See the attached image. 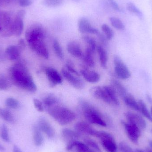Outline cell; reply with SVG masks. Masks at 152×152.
<instances>
[{"instance_id":"cell-1","label":"cell","mask_w":152,"mask_h":152,"mask_svg":"<svg viewBox=\"0 0 152 152\" xmlns=\"http://www.w3.org/2000/svg\"><path fill=\"white\" fill-rule=\"evenodd\" d=\"M12 83L18 87L34 93L37 89L36 85L25 64L22 62L15 63L9 71Z\"/></svg>"},{"instance_id":"cell-2","label":"cell","mask_w":152,"mask_h":152,"mask_svg":"<svg viewBox=\"0 0 152 152\" xmlns=\"http://www.w3.org/2000/svg\"><path fill=\"white\" fill-rule=\"evenodd\" d=\"M45 35L44 28L41 24H33L27 28L26 39L32 50L37 53L46 45L44 41Z\"/></svg>"},{"instance_id":"cell-3","label":"cell","mask_w":152,"mask_h":152,"mask_svg":"<svg viewBox=\"0 0 152 152\" xmlns=\"http://www.w3.org/2000/svg\"><path fill=\"white\" fill-rule=\"evenodd\" d=\"M79 104L84 117L89 123L101 126H107V123L102 114L91 104L84 99H80Z\"/></svg>"},{"instance_id":"cell-4","label":"cell","mask_w":152,"mask_h":152,"mask_svg":"<svg viewBox=\"0 0 152 152\" xmlns=\"http://www.w3.org/2000/svg\"><path fill=\"white\" fill-rule=\"evenodd\" d=\"M46 110L49 115L61 126L68 125L76 118L74 112L58 104L47 108Z\"/></svg>"},{"instance_id":"cell-5","label":"cell","mask_w":152,"mask_h":152,"mask_svg":"<svg viewBox=\"0 0 152 152\" xmlns=\"http://www.w3.org/2000/svg\"><path fill=\"white\" fill-rule=\"evenodd\" d=\"M95 137L100 139L102 146L106 152H118V145L111 134L106 131L97 130Z\"/></svg>"},{"instance_id":"cell-6","label":"cell","mask_w":152,"mask_h":152,"mask_svg":"<svg viewBox=\"0 0 152 152\" xmlns=\"http://www.w3.org/2000/svg\"><path fill=\"white\" fill-rule=\"evenodd\" d=\"M114 72L116 75L122 80H127L131 77V73L128 67L118 55L113 59Z\"/></svg>"},{"instance_id":"cell-7","label":"cell","mask_w":152,"mask_h":152,"mask_svg":"<svg viewBox=\"0 0 152 152\" xmlns=\"http://www.w3.org/2000/svg\"><path fill=\"white\" fill-rule=\"evenodd\" d=\"M129 139L134 144H138L142 130L135 125L125 121H121Z\"/></svg>"},{"instance_id":"cell-8","label":"cell","mask_w":152,"mask_h":152,"mask_svg":"<svg viewBox=\"0 0 152 152\" xmlns=\"http://www.w3.org/2000/svg\"><path fill=\"white\" fill-rule=\"evenodd\" d=\"M125 116L127 122L139 128L141 130H144L147 127V123L141 115L132 112H127Z\"/></svg>"},{"instance_id":"cell-9","label":"cell","mask_w":152,"mask_h":152,"mask_svg":"<svg viewBox=\"0 0 152 152\" xmlns=\"http://www.w3.org/2000/svg\"><path fill=\"white\" fill-rule=\"evenodd\" d=\"M13 20L11 16L8 12H2L0 15L1 28L3 33L5 35H12V26Z\"/></svg>"},{"instance_id":"cell-10","label":"cell","mask_w":152,"mask_h":152,"mask_svg":"<svg viewBox=\"0 0 152 152\" xmlns=\"http://www.w3.org/2000/svg\"><path fill=\"white\" fill-rule=\"evenodd\" d=\"M25 12L24 10H20L18 12L13 20L12 26V35L19 36L22 34L24 29L23 19L25 17Z\"/></svg>"},{"instance_id":"cell-11","label":"cell","mask_w":152,"mask_h":152,"mask_svg":"<svg viewBox=\"0 0 152 152\" xmlns=\"http://www.w3.org/2000/svg\"><path fill=\"white\" fill-rule=\"evenodd\" d=\"M61 73L63 77L66 80L75 88L77 89H82L85 86V83L80 78L75 75L68 71L66 68H63Z\"/></svg>"},{"instance_id":"cell-12","label":"cell","mask_w":152,"mask_h":152,"mask_svg":"<svg viewBox=\"0 0 152 152\" xmlns=\"http://www.w3.org/2000/svg\"><path fill=\"white\" fill-rule=\"evenodd\" d=\"M45 71L51 87H54L62 83V77L56 69L52 67H47Z\"/></svg>"},{"instance_id":"cell-13","label":"cell","mask_w":152,"mask_h":152,"mask_svg":"<svg viewBox=\"0 0 152 152\" xmlns=\"http://www.w3.org/2000/svg\"><path fill=\"white\" fill-rule=\"evenodd\" d=\"M37 125L41 131L45 134L47 137L50 138L54 137L55 130L50 123L45 118H40L38 120Z\"/></svg>"},{"instance_id":"cell-14","label":"cell","mask_w":152,"mask_h":152,"mask_svg":"<svg viewBox=\"0 0 152 152\" xmlns=\"http://www.w3.org/2000/svg\"><path fill=\"white\" fill-rule=\"evenodd\" d=\"M78 30L82 34H97L99 30L91 26L89 20L85 18L80 19L78 22Z\"/></svg>"},{"instance_id":"cell-15","label":"cell","mask_w":152,"mask_h":152,"mask_svg":"<svg viewBox=\"0 0 152 152\" xmlns=\"http://www.w3.org/2000/svg\"><path fill=\"white\" fill-rule=\"evenodd\" d=\"M75 129L79 134L95 137L97 130L93 128L88 123L85 121H79L75 124Z\"/></svg>"},{"instance_id":"cell-16","label":"cell","mask_w":152,"mask_h":152,"mask_svg":"<svg viewBox=\"0 0 152 152\" xmlns=\"http://www.w3.org/2000/svg\"><path fill=\"white\" fill-rule=\"evenodd\" d=\"M66 148L68 151L75 149L76 152H96L85 143L79 142L77 140L69 142Z\"/></svg>"},{"instance_id":"cell-17","label":"cell","mask_w":152,"mask_h":152,"mask_svg":"<svg viewBox=\"0 0 152 152\" xmlns=\"http://www.w3.org/2000/svg\"><path fill=\"white\" fill-rule=\"evenodd\" d=\"M89 91L93 97L96 99L102 100L108 104H111V102L108 98L107 93L103 87H101L99 86L93 87L90 88Z\"/></svg>"},{"instance_id":"cell-18","label":"cell","mask_w":152,"mask_h":152,"mask_svg":"<svg viewBox=\"0 0 152 152\" xmlns=\"http://www.w3.org/2000/svg\"><path fill=\"white\" fill-rule=\"evenodd\" d=\"M80 75L85 80L89 83H96L100 80V75L97 72L88 69H83L80 70Z\"/></svg>"},{"instance_id":"cell-19","label":"cell","mask_w":152,"mask_h":152,"mask_svg":"<svg viewBox=\"0 0 152 152\" xmlns=\"http://www.w3.org/2000/svg\"><path fill=\"white\" fill-rule=\"evenodd\" d=\"M69 53L76 58H81L83 54L81 47L78 43L75 41L69 42L67 45Z\"/></svg>"},{"instance_id":"cell-20","label":"cell","mask_w":152,"mask_h":152,"mask_svg":"<svg viewBox=\"0 0 152 152\" xmlns=\"http://www.w3.org/2000/svg\"><path fill=\"white\" fill-rule=\"evenodd\" d=\"M21 51L19 47L17 45H10L6 48L5 53L10 60L15 61L19 58Z\"/></svg>"},{"instance_id":"cell-21","label":"cell","mask_w":152,"mask_h":152,"mask_svg":"<svg viewBox=\"0 0 152 152\" xmlns=\"http://www.w3.org/2000/svg\"><path fill=\"white\" fill-rule=\"evenodd\" d=\"M111 86L115 90L117 95H118L123 99V97L128 93L125 87L119 81L114 79L111 80Z\"/></svg>"},{"instance_id":"cell-22","label":"cell","mask_w":152,"mask_h":152,"mask_svg":"<svg viewBox=\"0 0 152 152\" xmlns=\"http://www.w3.org/2000/svg\"><path fill=\"white\" fill-rule=\"evenodd\" d=\"M123 101L125 104L134 110L138 112L139 106H138V101H137L134 96L128 93L126 96L123 97Z\"/></svg>"},{"instance_id":"cell-23","label":"cell","mask_w":152,"mask_h":152,"mask_svg":"<svg viewBox=\"0 0 152 152\" xmlns=\"http://www.w3.org/2000/svg\"><path fill=\"white\" fill-rule=\"evenodd\" d=\"M103 87L106 91L111 104L119 106L120 105L119 100L117 96V94L112 87L111 86H105Z\"/></svg>"},{"instance_id":"cell-24","label":"cell","mask_w":152,"mask_h":152,"mask_svg":"<svg viewBox=\"0 0 152 152\" xmlns=\"http://www.w3.org/2000/svg\"><path fill=\"white\" fill-rule=\"evenodd\" d=\"M61 134L65 139L69 141V142L77 140L80 137L81 135L75 130H73L69 128L63 129L61 131Z\"/></svg>"},{"instance_id":"cell-25","label":"cell","mask_w":152,"mask_h":152,"mask_svg":"<svg viewBox=\"0 0 152 152\" xmlns=\"http://www.w3.org/2000/svg\"><path fill=\"white\" fill-rule=\"evenodd\" d=\"M97 52L99 55V60L101 66L105 69L107 68L108 61V54L107 51L101 45H97Z\"/></svg>"},{"instance_id":"cell-26","label":"cell","mask_w":152,"mask_h":152,"mask_svg":"<svg viewBox=\"0 0 152 152\" xmlns=\"http://www.w3.org/2000/svg\"><path fill=\"white\" fill-rule=\"evenodd\" d=\"M33 139L34 143L36 146H41L43 143L42 132L41 131L37 125H35L33 127Z\"/></svg>"},{"instance_id":"cell-27","label":"cell","mask_w":152,"mask_h":152,"mask_svg":"<svg viewBox=\"0 0 152 152\" xmlns=\"http://www.w3.org/2000/svg\"><path fill=\"white\" fill-rule=\"evenodd\" d=\"M93 53H94L88 47L86 50L85 54H83L81 58L86 65L90 67H93L95 66L93 56Z\"/></svg>"},{"instance_id":"cell-28","label":"cell","mask_w":152,"mask_h":152,"mask_svg":"<svg viewBox=\"0 0 152 152\" xmlns=\"http://www.w3.org/2000/svg\"><path fill=\"white\" fill-rule=\"evenodd\" d=\"M58 103V99L53 94L47 95L43 100V104L45 109L56 105Z\"/></svg>"},{"instance_id":"cell-29","label":"cell","mask_w":152,"mask_h":152,"mask_svg":"<svg viewBox=\"0 0 152 152\" xmlns=\"http://www.w3.org/2000/svg\"><path fill=\"white\" fill-rule=\"evenodd\" d=\"M139 110L138 112L142 113L143 116L149 120L151 122H152V116L151 112L149 111L147 105L145 104L143 101L139 100L138 101Z\"/></svg>"},{"instance_id":"cell-30","label":"cell","mask_w":152,"mask_h":152,"mask_svg":"<svg viewBox=\"0 0 152 152\" xmlns=\"http://www.w3.org/2000/svg\"><path fill=\"white\" fill-rule=\"evenodd\" d=\"M0 117L9 123H13L15 122V119L12 113L6 109L0 108Z\"/></svg>"},{"instance_id":"cell-31","label":"cell","mask_w":152,"mask_h":152,"mask_svg":"<svg viewBox=\"0 0 152 152\" xmlns=\"http://www.w3.org/2000/svg\"><path fill=\"white\" fill-rule=\"evenodd\" d=\"M126 8L129 11L137 16L139 18H143V14L141 10L133 3L129 2L127 4Z\"/></svg>"},{"instance_id":"cell-32","label":"cell","mask_w":152,"mask_h":152,"mask_svg":"<svg viewBox=\"0 0 152 152\" xmlns=\"http://www.w3.org/2000/svg\"><path fill=\"white\" fill-rule=\"evenodd\" d=\"M82 39L88 45L89 48L93 53H94L97 47L96 41L93 37L88 35H84L82 36Z\"/></svg>"},{"instance_id":"cell-33","label":"cell","mask_w":152,"mask_h":152,"mask_svg":"<svg viewBox=\"0 0 152 152\" xmlns=\"http://www.w3.org/2000/svg\"><path fill=\"white\" fill-rule=\"evenodd\" d=\"M110 21L112 26L119 30H123L125 29V26L121 20L116 17H111Z\"/></svg>"},{"instance_id":"cell-34","label":"cell","mask_w":152,"mask_h":152,"mask_svg":"<svg viewBox=\"0 0 152 152\" xmlns=\"http://www.w3.org/2000/svg\"><path fill=\"white\" fill-rule=\"evenodd\" d=\"M53 50L57 57L61 59H63L64 57V53H63L62 48L58 40H54L53 41Z\"/></svg>"},{"instance_id":"cell-35","label":"cell","mask_w":152,"mask_h":152,"mask_svg":"<svg viewBox=\"0 0 152 152\" xmlns=\"http://www.w3.org/2000/svg\"><path fill=\"white\" fill-rule=\"evenodd\" d=\"M102 29L108 41L112 39L114 36V32L108 25L106 24H103L102 26Z\"/></svg>"},{"instance_id":"cell-36","label":"cell","mask_w":152,"mask_h":152,"mask_svg":"<svg viewBox=\"0 0 152 152\" xmlns=\"http://www.w3.org/2000/svg\"><path fill=\"white\" fill-rule=\"evenodd\" d=\"M5 104L8 108L12 109H17L20 107L19 102L17 99L12 97H9L6 99Z\"/></svg>"},{"instance_id":"cell-37","label":"cell","mask_w":152,"mask_h":152,"mask_svg":"<svg viewBox=\"0 0 152 152\" xmlns=\"http://www.w3.org/2000/svg\"><path fill=\"white\" fill-rule=\"evenodd\" d=\"M11 86L10 80L3 75H0V90H5Z\"/></svg>"},{"instance_id":"cell-38","label":"cell","mask_w":152,"mask_h":152,"mask_svg":"<svg viewBox=\"0 0 152 152\" xmlns=\"http://www.w3.org/2000/svg\"><path fill=\"white\" fill-rule=\"evenodd\" d=\"M84 142L89 146L91 149L94 150L96 152H102L101 148L99 147L97 143L92 139L88 138H86L84 139Z\"/></svg>"},{"instance_id":"cell-39","label":"cell","mask_w":152,"mask_h":152,"mask_svg":"<svg viewBox=\"0 0 152 152\" xmlns=\"http://www.w3.org/2000/svg\"><path fill=\"white\" fill-rule=\"evenodd\" d=\"M0 135H1V138L4 142H10L9 130H8L7 126L4 124L2 125L1 127Z\"/></svg>"},{"instance_id":"cell-40","label":"cell","mask_w":152,"mask_h":152,"mask_svg":"<svg viewBox=\"0 0 152 152\" xmlns=\"http://www.w3.org/2000/svg\"><path fill=\"white\" fill-rule=\"evenodd\" d=\"M118 150L120 152H135L131 146L125 142H121L119 144Z\"/></svg>"},{"instance_id":"cell-41","label":"cell","mask_w":152,"mask_h":152,"mask_svg":"<svg viewBox=\"0 0 152 152\" xmlns=\"http://www.w3.org/2000/svg\"><path fill=\"white\" fill-rule=\"evenodd\" d=\"M63 0H44L45 5L49 7H55L60 6L62 4Z\"/></svg>"},{"instance_id":"cell-42","label":"cell","mask_w":152,"mask_h":152,"mask_svg":"<svg viewBox=\"0 0 152 152\" xmlns=\"http://www.w3.org/2000/svg\"><path fill=\"white\" fill-rule=\"evenodd\" d=\"M66 69L69 71L70 73L72 74H74V75H75L76 76H79L80 74L76 70L75 68L74 67V65H73V63L71 61H68L67 62L66 64Z\"/></svg>"},{"instance_id":"cell-43","label":"cell","mask_w":152,"mask_h":152,"mask_svg":"<svg viewBox=\"0 0 152 152\" xmlns=\"http://www.w3.org/2000/svg\"><path fill=\"white\" fill-rule=\"evenodd\" d=\"M34 105L35 108L38 111L42 112L44 110V107L43 106V104L39 99L37 98H34L33 99Z\"/></svg>"},{"instance_id":"cell-44","label":"cell","mask_w":152,"mask_h":152,"mask_svg":"<svg viewBox=\"0 0 152 152\" xmlns=\"http://www.w3.org/2000/svg\"><path fill=\"white\" fill-rule=\"evenodd\" d=\"M96 35L97 36V38L101 43L104 46H107L108 45V40L104 34L101 33L99 31Z\"/></svg>"},{"instance_id":"cell-45","label":"cell","mask_w":152,"mask_h":152,"mask_svg":"<svg viewBox=\"0 0 152 152\" xmlns=\"http://www.w3.org/2000/svg\"><path fill=\"white\" fill-rule=\"evenodd\" d=\"M107 1L109 3V4H110L111 7L113 10L117 11H120V8L118 4L116 2V1H115V0H107Z\"/></svg>"},{"instance_id":"cell-46","label":"cell","mask_w":152,"mask_h":152,"mask_svg":"<svg viewBox=\"0 0 152 152\" xmlns=\"http://www.w3.org/2000/svg\"><path fill=\"white\" fill-rule=\"evenodd\" d=\"M19 3L20 5L22 7H28L32 4L31 0H19Z\"/></svg>"},{"instance_id":"cell-47","label":"cell","mask_w":152,"mask_h":152,"mask_svg":"<svg viewBox=\"0 0 152 152\" xmlns=\"http://www.w3.org/2000/svg\"><path fill=\"white\" fill-rule=\"evenodd\" d=\"M16 0H0V5L5 6L12 3Z\"/></svg>"},{"instance_id":"cell-48","label":"cell","mask_w":152,"mask_h":152,"mask_svg":"<svg viewBox=\"0 0 152 152\" xmlns=\"http://www.w3.org/2000/svg\"><path fill=\"white\" fill-rule=\"evenodd\" d=\"M25 46H26V45H25V43L24 40L21 39V40H20L18 46L19 47L20 49L21 50H22L25 49Z\"/></svg>"},{"instance_id":"cell-49","label":"cell","mask_w":152,"mask_h":152,"mask_svg":"<svg viewBox=\"0 0 152 152\" xmlns=\"http://www.w3.org/2000/svg\"><path fill=\"white\" fill-rule=\"evenodd\" d=\"M13 152H23L16 145H14L13 147Z\"/></svg>"},{"instance_id":"cell-50","label":"cell","mask_w":152,"mask_h":152,"mask_svg":"<svg viewBox=\"0 0 152 152\" xmlns=\"http://www.w3.org/2000/svg\"><path fill=\"white\" fill-rule=\"evenodd\" d=\"M146 97H147V100L150 102V103L151 104H152V98L151 96L149 94L146 95Z\"/></svg>"},{"instance_id":"cell-51","label":"cell","mask_w":152,"mask_h":152,"mask_svg":"<svg viewBox=\"0 0 152 152\" xmlns=\"http://www.w3.org/2000/svg\"><path fill=\"white\" fill-rule=\"evenodd\" d=\"M5 148L3 146H2V145L0 144V151H5Z\"/></svg>"},{"instance_id":"cell-52","label":"cell","mask_w":152,"mask_h":152,"mask_svg":"<svg viewBox=\"0 0 152 152\" xmlns=\"http://www.w3.org/2000/svg\"><path fill=\"white\" fill-rule=\"evenodd\" d=\"M135 152H147L146 151H144L143 150H142V149H137L135 150Z\"/></svg>"},{"instance_id":"cell-53","label":"cell","mask_w":152,"mask_h":152,"mask_svg":"<svg viewBox=\"0 0 152 152\" xmlns=\"http://www.w3.org/2000/svg\"><path fill=\"white\" fill-rule=\"evenodd\" d=\"M151 115L152 116V106H151Z\"/></svg>"},{"instance_id":"cell-54","label":"cell","mask_w":152,"mask_h":152,"mask_svg":"<svg viewBox=\"0 0 152 152\" xmlns=\"http://www.w3.org/2000/svg\"><path fill=\"white\" fill-rule=\"evenodd\" d=\"M1 22H0V32H1Z\"/></svg>"},{"instance_id":"cell-55","label":"cell","mask_w":152,"mask_h":152,"mask_svg":"<svg viewBox=\"0 0 152 152\" xmlns=\"http://www.w3.org/2000/svg\"><path fill=\"white\" fill-rule=\"evenodd\" d=\"M74 1H79V0H74Z\"/></svg>"},{"instance_id":"cell-56","label":"cell","mask_w":152,"mask_h":152,"mask_svg":"<svg viewBox=\"0 0 152 152\" xmlns=\"http://www.w3.org/2000/svg\"><path fill=\"white\" fill-rule=\"evenodd\" d=\"M151 131H152V130H151Z\"/></svg>"}]
</instances>
